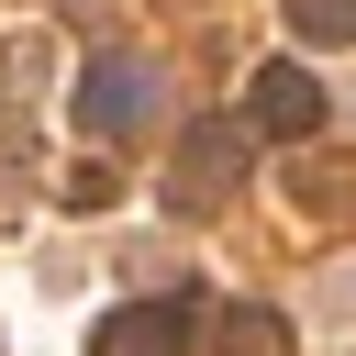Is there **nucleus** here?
I'll use <instances>...</instances> for the list:
<instances>
[{
    "instance_id": "obj_1",
    "label": "nucleus",
    "mask_w": 356,
    "mask_h": 356,
    "mask_svg": "<svg viewBox=\"0 0 356 356\" xmlns=\"http://www.w3.org/2000/svg\"><path fill=\"white\" fill-rule=\"evenodd\" d=\"M234 178H245V122H189V134H178V178H167V200L211 211V200H234Z\"/></svg>"
},
{
    "instance_id": "obj_5",
    "label": "nucleus",
    "mask_w": 356,
    "mask_h": 356,
    "mask_svg": "<svg viewBox=\"0 0 356 356\" xmlns=\"http://www.w3.org/2000/svg\"><path fill=\"white\" fill-rule=\"evenodd\" d=\"M222 356H289V323H278L267 300H234V312H222Z\"/></svg>"
},
{
    "instance_id": "obj_2",
    "label": "nucleus",
    "mask_w": 356,
    "mask_h": 356,
    "mask_svg": "<svg viewBox=\"0 0 356 356\" xmlns=\"http://www.w3.org/2000/svg\"><path fill=\"white\" fill-rule=\"evenodd\" d=\"M156 111V67L145 56H89V78H78V122L89 134H134Z\"/></svg>"
},
{
    "instance_id": "obj_3",
    "label": "nucleus",
    "mask_w": 356,
    "mask_h": 356,
    "mask_svg": "<svg viewBox=\"0 0 356 356\" xmlns=\"http://www.w3.org/2000/svg\"><path fill=\"white\" fill-rule=\"evenodd\" d=\"M189 334H200V300L178 289V300H134V312H111V323L89 334V356H189Z\"/></svg>"
},
{
    "instance_id": "obj_4",
    "label": "nucleus",
    "mask_w": 356,
    "mask_h": 356,
    "mask_svg": "<svg viewBox=\"0 0 356 356\" xmlns=\"http://www.w3.org/2000/svg\"><path fill=\"white\" fill-rule=\"evenodd\" d=\"M245 134H323L312 67H256V78H245Z\"/></svg>"
},
{
    "instance_id": "obj_6",
    "label": "nucleus",
    "mask_w": 356,
    "mask_h": 356,
    "mask_svg": "<svg viewBox=\"0 0 356 356\" xmlns=\"http://www.w3.org/2000/svg\"><path fill=\"white\" fill-rule=\"evenodd\" d=\"M289 33H312V44L356 33V0H289Z\"/></svg>"
}]
</instances>
